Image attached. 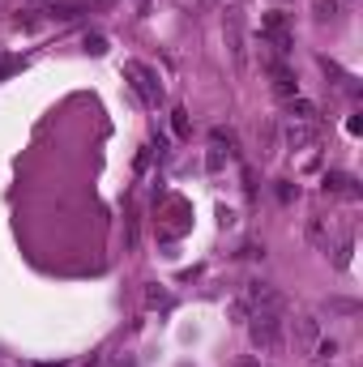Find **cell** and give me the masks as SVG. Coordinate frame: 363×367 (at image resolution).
<instances>
[{
    "instance_id": "5b68a950",
    "label": "cell",
    "mask_w": 363,
    "mask_h": 367,
    "mask_svg": "<svg viewBox=\"0 0 363 367\" xmlns=\"http://www.w3.org/2000/svg\"><path fill=\"white\" fill-rule=\"evenodd\" d=\"M129 77H133V86H137V94H142V98H146L150 107H154V103L163 98V90L154 86V73H150L146 64H129Z\"/></svg>"
},
{
    "instance_id": "9a60e30c",
    "label": "cell",
    "mask_w": 363,
    "mask_h": 367,
    "mask_svg": "<svg viewBox=\"0 0 363 367\" xmlns=\"http://www.w3.org/2000/svg\"><path fill=\"white\" fill-rule=\"evenodd\" d=\"M329 308H333V312H346V316H355V312H359V308H355V303H346V299H333Z\"/></svg>"
},
{
    "instance_id": "3957f363",
    "label": "cell",
    "mask_w": 363,
    "mask_h": 367,
    "mask_svg": "<svg viewBox=\"0 0 363 367\" xmlns=\"http://www.w3.org/2000/svg\"><path fill=\"white\" fill-rule=\"evenodd\" d=\"M261 39H265L278 56H291L295 35H291V26H287V13H265V22H261Z\"/></svg>"
},
{
    "instance_id": "7a4b0ae2",
    "label": "cell",
    "mask_w": 363,
    "mask_h": 367,
    "mask_svg": "<svg viewBox=\"0 0 363 367\" xmlns=\"http://www.w3.org/2000/svg\"><path fill=\"white\" fill-rule=\"evenodd\" d=\"M239 303L248 308V316H253V312H278V316L287 312V299H282L270 282H248L244 295H239Z\"/></svg>"
},
{
    "instance_id": "7c38bea8",
    "label": "cell",
    "mask_w": 363,
    "mask_h": 367,
    "mask_svg": "<svg viewBox=\"0 0 363 367\" xmlns=\"http://www.w3.org/2000/svg\"><path fill=\"white\" fill-rule=\"evenodd\" d=\"M257 141H261V158H270V154H274V150H270V146H274V129H270V124L257 129Z\"/></svg>"
},
{
    "instance_id": "30bf717a",
    "label": "cell",
    "mask_w": 363,
    "mask_h": 367,
    "mask_svg": "<svg viewBox=\"0 0 363 367\" xmlns=\"http://www.w3.org/2000/svg\"><path fill=\"white\" fill-rule=\"evenodd\" d=\"M325 184H329L333 192H346V197H359V188H355V180H350V175H325Z\"/></svg>"
},
{
    "instance_id": "ba28073f",
    "label": "cell",
    "mask_w": 363,
    "mask_h": 367,
    "mask_svg": "<svg viewBox=\"0 0 363 367\" xmlns=\"http://www.w3.org/2000/svg\"><path fill=\"white\" fill-rule=\"evenodd\" d=\"M295 337H299V346H304V350H312V346H316V337H321V325H316L312 316H299Z\"/></svg>"
},
{
    "instance_id": "5bb4252c",
    "label": "cell",
    "mask_w": 363,
    "mask_h": 367,
    "mask_svg": "<svg viewBox=\"0 0 363 367\" xmlns=\"http://www.w3.org/2000/svg\"><path fill=\"white\" fill-rule=\"evenodd\" d=\"M52 13H56V18H77L81 9H77V5H52Z\"/></svg>"
},
{
    "instance_id": "52a82bcc",
    "label": "cell",
    "mask_w": 363,
    "mask_h": 367,
    "mask_svg": "<svg viewBox=\"0 0 363 367\" xmlns=\"http://www.w3.org/2000/svg\"><path fill=\"white\" fill-rule=\"evenodd\" d=\"M226 43L235 60H244V26H239V9H226Z\"/></svg>"
},
{
    "instance_id": "277c9868",
    "label": "cell",
    "mask_w": 363,
    "mask_h": 367,
    "mask_svg": "<svg viewBox=\"0 0 363 367\" xmlns=\"http://www.w3.org/2000/svg\"><path fill=\"white\" fill-rule=\"evenodd\" d=\"M270 77H274V94H278V98H295V94H299V77H295V69H287L282 60H270Z\"/></svg>"
},
{
    "instance_id": "9c48e42d",
    "label": "cell",
    "mask_w": 363,
    "mask_h": 367,
    "mask_svg": "<svg viewBox=\"0 0 363 367\" xmlns=\"http://www.w3.org/2000/svg\"><path fill=\"white\" fill-rule=\"evenodd\" d=\"M287 111H291L295 120H316V107H312L308 98H287Z\"/></svg>"
},
{
    "instance_id": "2e32d148",
    "label": "cell",
    "mask_w": 363,
    "mask_h": 367,
    "mask_svg": "<svg viewBox=\"0 0 363 367\" xmlns=\"http://www.w3.org/2000/svg\"><path fill=\"white\" fill-rule=\"evenodd\" d=\"M235 367H261V363H257V359H239Z\"/></svg>"
},
{
    "instance_id": "8fae6325",
    "label": "cell",
    "mask_w": 363,
    "mask_h": 367,
    "mask_svg": "<svg viewBox=\"0 0 363 367\" xmlns=\"http://www.w3.org/2000/svg\"><path fill=\"white\" fill-rule=\"evenodd\" d=\"M312 9L321 22H329V18H338V0H312Z\"/></svg>"
},
{
    "instance_id": "8992f818",
    "label": "cell",
    "mask_w": 363,
    "mask_h": 367,
    "mask_svg": "<svg viewBox=\"0 0 363 367\" xmlns=\"http://www.w3.org/2000/svg\"><path fill=\"white\" fill-rule=\"evenodd\" d=\"M316 137H321L316 120H299V124H291V129H287V146H291V150H304V146H312Z\"/></svg>"
},
{
    "instance_id": "4fadbf2b",
    "label": "cell",
    "mask_w": 363,
    "mask_h": 367,
    "mask_svg": "<svg viewBox=\"0 0 363 367\" xmlns=\"http://www.w3.org/2000/svg\"><path fill=\"white\" fill-rule=\"evenodd\" d=\"M86 52L103 56V52H107V39H103V35H86Z\"/></svg>"
},
{
    "instance_id": "6da1fadb",
    "label": "cell",
    "mask_w": 363,
    "mask_h": 367,
    "mask_svg": "<svg viewBox=\"0 0 363 367\" xmlns=\"http://www.w3.org/2000/svg\"><path fill=\"white\" fill-rule=\"evenodd\" d=\"M248 333H253L257 350H265V354L282 350V316L278 312H253L248 316Z\"/></svg>"
},
{
    "instance_id": "e0dca14e",
    "label": "cell",
    "mask_w": 363,
    "mask_h": 367,
    "mask_svg": "<svg viewBox=\"0 0 363 367\" xmlns=\"http://www.w3.org/2000/svg\"><path fill=\"white\" fill-rule=\"evenodd\" d=\"M90 5H107V0H90Z\"/></svg>"
}]
</instances>
